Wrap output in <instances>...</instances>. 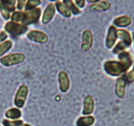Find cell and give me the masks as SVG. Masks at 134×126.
Returning a JSON list of instances; mask_svg holds the SVG:
<instances>
[{
    "label": "cell",
    "mask_w": 134,
    "mask_h": 126,
    "mask_svg": "<svg viewBox=\"0 0 134 126\" xmlns=\"http://www.w3.org/2000/svg\"><path fill=\"white\" fill-rule=\"evenodd\" d=\"M119 61H109L104 64V68L107 74L113 76H120L131 67L133 58L131 54L124 51L118 55Z\"/></svg>",
    "instance_id": "6da1fadb"
},
{
    "label": "cell",
    "mask_w": 134,
    "mask_h": 126,
    "mask_svg": "<svg viewBox=\"0 0 134 126\" xmlns=\"http://www.w3.org/2000/svg\"><path fill=\"white\" fill-rule=\"evenodd\" d=\"M41 14V9L40 8H36L32 10L27 11L25 12H15L12 14V20L14 22L21 21L24 25L31 24L38 21Z\"/></svg>",
    "instance_id": "7a4b0ae2"
},
{
    "label": "cell",
    "mask_w": 134,
    "mask_h": 126,
    "mask_svg": "<svg viewBox=\"0 0 134 126\" xmlns=\"http://www.w3.org/2000/svg\"><path fill=\"white\" fill-rule=\"evenodd\" d=\"M5 30L13 36H17L25 33L27 31V28L24 24H20L14 21H9L5 26Z\"/></svg>",
    "instance_id": "3957f363"
},
{
    "label": "cell",
    "mask_w": 134,
    "mask_h": 126,
    "mask_svg": "<svg viewBox=\"0 0 134 126\" xmlns=\"http://www.w3.org/2000/svg\"><path fill=\"white\" fill-rule=\"evenodd\" d=\"M25 60V56L23 54L15 53L12 54L7 55L0 59V62L2 64L5 66L9 67V66L15 65L23 62Z\"/></svg>",
    "instance_id": "277c9868"
},
{
    "label": "cell",
    "mask_w": 134,
    "mask_h": 126,
    "mask_svg": "<svg viewBox=\"0 0 134 126\" xmlns=\"http://www.w3.org/2000/svg\"><path fill=\"white\" fill-rule=\"evenodd\" d=\"M28 93V89L26 85H22L19 88L15 97V104L18 107H22L26 101V97Z\"/></svg>",
    "instance_id": "5b68a950"
},
{
    "label": "cell",
    "mask_w": 134,
    "mask_h": 126,
    "mask_svg": "<svg viewBox=\"0 0 134 126\" xmlns=\"http://www.w3.org/2000/svg\"><path fill=\"white\" fill-rule=\"evenodd\" d=\"M28 39L38 43H46L48 41V36L44 32L38 30H32L27 34Z\"/></svg>",
    "instance_id": "8992f818"
},
{
    "label": "cell",
    "mask_w": 134,
    "mask_h": 126,
    "mask_svg": "<svg viewBox=\"0 0 134 126\" xmlns=\"http://www.w3.org/2000/svg\"><path fill=\"white\" fill-rule=\"evenodd\" d=\"M93 33L89 30H87L82 34V43L81 48L84 51H87L93 45Z\"/></svg>",
    "instance_id": "52a82bcc"
},
{
    "label": "cell",
    "mask_w": 134,
    "mask_h": 126,
    "mask_svg": "<svg viewBox=\"0 0 134 126\" xmlns=\"http://www.w3.org/2000/svg\"><path fill=\"white\" fill-rule=\"evenodd\" d=\"M127 81L125 76H122L117 79L115 85V93L119 98H124L125 95Z\"/></svg>",
    "instance_id": "ba28073f"
},
{
    "label": "cell",
    "mask_w": 134,
    "mask_h": 126,
    "mask_svg": "<svg viewBox=\"0 0 134 126\" xmlns=\"http://www.w3.org/2000/svg\"><path fill=\"white\" fill-rule=\"evenodd\" d=\"M117 30L113 26H110L106 39V46L108 48H111L115 45L117 39Z\"/></svg>",
    "instance_id": "9c48e42d"
},
{
    "label": "cell",
    "mask_w": 134,
    "mask_h": 126,
    "mask_svg": "<svg viewBox=\"0 0 134 126\" xmlns=\"http://www.w3.org/2000/svg\"><path fill=\"white\" fill-rule=\"evenodd\" d=\"M58 80H59L60 89L61 91L65 93L69 90L70 87V81L67 73L64 71L60 72L58 75Z\"/></svg>",
    "instance_id": "30bf717a"
},
{
    "label": "cell",
    "mask_w": 134,
    "mask_h": 126,
    "mask_svg": "<svg viewBox=\"0 0 134 126\" xmlns=\"http://www.w3.org/2000/svg\"><path fill=\"white\" fill-rule=\"evenodd\" d=\"M117 38L121 39V42L126 45L127 47H130L132 43V37L130 32L126 30H118L117 32Z\"/></svg>",
    "instance_id": "8fae6325"
},
{
    "label": "cell",
    "mask_w": 134,
    "mask_h": 126,
    "mask_svg": "<svg viewBox=\"0 0 134 126\" xmlns=\"http://www.w3.org/2000/svg\"><path fill=\"white\" fill-rule=\"evenodd\" d=\"M94 99L91 95H88L85 97L84 101V109L82 113L85 115H88L93 113L94 110Z\"/></svg>",
    "instance_id": "7c38bea8"
},
{
    "label": "cell",
    "mask_w": 134,
    "mask_h": 126,
    "mask_svg": "<svg viewBox=\"0 0 134 126\" xmlns=\"http://www.w3.org/2000/svg\"><path fill=\"white\" fill-rule=\"evenodd\" d=\"M55 14V7L53 3H49L47 8L44 11L42 17V22L47 24L52 20Z\"/></svg>",
    "instance_id": "4fadbf2b"
},
{
    "label": "cell",
    "mask_w": 134,
    "mask_h": 126,
    "mask_svg": "<svg viewBox=\"0 0 134 126\" xmlns=\"http://www.w3.org/2000/svg\"><path fill=\"white\" fill-rule=\"evenodd\" d=\"M132 22V19L129 15H122L115 19L113 24L119 28H125L130 26Z\"/></svg>",
    "instance_id": "5bb4252c"
},
{
    "label": "cell",
    "mask_w": 134,
    "mask_h": 126,
    "mask_svg": "<svg viewBox=\"0 0 134 126\" xmlns=\"http://www.w3.org/2000/svg\"><path fill=\"white\" fill-rule=\"evenodd\" d=\"M111 8V3L108 1H99L95 3H93L90 6V9L92 11H97V12H102V11H107Z\"/></svg>",
    "instance_id": "9a60e30c"
},
{
    "label": "cell",
    "mask_w": 134,
    "mask_h": 126,
    "mask_svg": "<svg viewBox=\"0 0 134 126\" xmlns=\"http://www.w3.org/2000/svg\"><path fill=\"white\" fill-rule=\"evenodd\" d=\"M56 6H57L58 11L62 15H64L66 18H70L71 16V12L70 9L66 6V5L63 2H56Z\"/></svg>",
    "instance_id": "2e32d148"
},
{
    "label": "cell",
    "mask_w": 134,
    "mask_h": 126,
    "mask_svg": "<svg viewBox=\"0 0 134 126\" xmlns=\"http://www.w3.org/2000/svg\"><path fill=\"white\" fill-rule=\"evenodd\" d=\"M94 122V118L92 116L81 117L76 122L77 126H91Z\"/></svg>",
    "instance_id": "e0dca14e"
},
{
    "label": "cell",
    "mask_w": 134,
    "mask_h": 126,
    "mask_svg": "<svg viewBox=\"0 0 134 126\" xmlns=\"http://www.w3.org/2000/svg\"><path fill=\"white\" fill-rule=\"evenodd\" d=\"M5 116L8 118L13 119H18L21 116V111L16 108H12L8 110L5 113Z\"/></svg>",
    "instance_id": "ac0fdd59"
},
{
    "label": "cell",
    "mask_w": 134,
    "mask_h": 126,
    "mask_svg": "<svg viewBox=\"0 0 134 126\" xmlns=\"http://www.w3.org/2000/svg\"><path fill=\"white\" fill-rule=\"evenodd\" d=\"M63 2L66 5V6L70 9V12H72L74 14H78L81 12V11L78 9L77 7L76 6V5L74 4V2L72 1L66 0V1H63Z\"/></svg>",
    "instance_id": "d6986e66"
},
{
    "label": "cell",
    "mask_w": 134,
    "mask_h": 126,
    "mask_svg": "<svg viewBox=\"0 0 134 126\" xmlns=\"http://www.w3.org/2000/svg\"><path fill=\"white\" fill-rule=\"evenodd\" d=\"M0 12H1L2 15H3V17L5 19V20H8V19L9 18L11 11L9 10V8H7V7L3 4L2 1L0 2Z\"/></svg>",
    "instance_id": "ffe728a7"
},
{
    "label": "cell",
    "mask_w": 134,
    "mask_h": 126,
    "mask_svg": "<svg viewBox=\"0 0 134 126\" xmlns=\"http://www.w3.org/2000/svg\"><path fill=\"white\" fill-rule=\"evenodd\" d=\"M12 42L10 40H8L3 42L0 45V56L3 55L12 48Z\"/></svg>",
    "instance_id": "44dd1931"
},
{
    "label": "cell",
    "mask_w": 134,
    "mask_h": 126,
    "mask_svg": "<svg viewBox=\"0 0 134 126\" xmlns=\"http://www.w3.org/2000/svg\"><path fill=\"white\" fill-rule=\"evenodd\" d=\"M41 2L39 0H30V1H27V3L26 5V10L30 11L32 10L36 6H38V5H40Z\"/></svg>",
    "instance_id": "7402d4cb"
},
{
    "label": "cell",
    "mask_w": 134,
    "mask_h": 126,
    "mask_svg": "<svg viewBox=\"0 0 134 126\" xmlns=\"http://www.w3.org/2000/svg\"><path fill=\"white\" fill-rule=\"evenodd\" d=\"M127 48V47L126 46V45H125V44H124L121 41H120L117 43V45L115 46V47L114 49H113V52L114 54H119L121 53V52L125 51V50Z\"/></svg>",
    "instance_id": "603a6c76"
},
{
    "label": "cell",
    "mask_w": 134,
    "mask_h": 126,
    "mask_svg": "<svg viewBox=\"0 0 134 126\" xmlns=\"http://www.w3.org/2000/svg\"><path fill=\"white\" fill-rule=\"evenodd\" d=\"M125 78V80L129 83H131L134 82V65L132 69L130 71L128 72L127 74L124 75Z\"/></svg>",
    "instance_id": "cb8c5ba5"
},
{
    "label": "cell",
    "mask_w": 134,
    "mask_h": 126,
    "mask_svg": "<svg viewBox=\"0 0 134 126\" xmlns=\"http://www.w3.org/2000/svg\"><path fill=\"white\" fill-rule=\"evenodd\" d=\"M3 124L4 125V126H20L22 124V121L18 120V121L11 122V121L5 119L3 121Z\"/></svg>",
    "instance_id": "d4e9b609"
},
{
    "label": "cell",
    "mask_w": 134,
    "mask_h": 126,
    "mask_svg": "<svg viewBox=\"0 0 134 126\" xmlns=\"http://www.w3.org/2000/svg\"><path fill=\"white\" fill-rule=\"evenodd\" d=\"M2 2L3 3V4L6 7H8L9 9H10L11 12L14 10L15 9V7H14V4H15V1H2Z\"/></svg>",
    "instance_id": "484cf974"
},
{
    "label": "cell",
    "mask_w": 134,
    "mask_h": 126,
    "mask_svg": "<svg viewBox=\"0 0 134 126\" xmlns=\"http://www.w3.org/2000/svg\"><path fill=\"white\" fill-rule=\"evenodd\" d=\"M26 2V1H18V9L19 10H21L23 9Z\"/></svg>",
    "instance_id": "4316f807"
},
{
    "label": "cell",
    "mask_w": 134,
    "mask_h": 126,
    "mask_svg": "<svg viewBox=\"0 0 134 126\" xmlns=\"http://www.w3.org/2000/svg\"><path fill=\"white\" fill-rule=\"evenodd\" d=\"M8 37L7 36V34L5 32H2L0 33V42L2 41H3L4 40H5Z\"/></svg>",
    "instance_id": "83f0119b"
},
{
    "label": "cell",
    "mask_w": 134,
    "mask_h": 126,
    "mask_svg": "<svg viewBox=\"0 0 134 126\" xmlns=\"http://www.w3.org/2000/svg\"><path fill=\"white\" fill-rule=\"evenodd\" d=\"M75 3H76V6H78L80 8H83L85 6V1H75Z\"/></svg>",
    "instance_id": "f1b7e54d"
},
{
    "label": "cell",
    "mask_w": 134,
    "mask_h": 126,
    "mask_svg": "<svg viewBox=\"0 0 134 126\" xmlns=\"http://www.w3.org/2000/svg\"><path fill=\"white\" fill-rule=\"evenodd\" d=\"M132 40L133 41V44H134V32H133L132 33Z\"/></svg>",
    "instance_id": "f546056e"
},
{
    "label": "cell",
    "mask_w": 134,
    "mask_h": 126,
    "mask_svg": "<svg viewBox=\"0 0 134 126\" xmlns=\"http://www.w3.org/2000/svg\"><path fill=\"white\" fill-rule=\"evenodd\" d=\"M20 126H30V125L28 124H21Z\"/></svg>",
    "instance_id": "4dcf8cb0"
}]
</instances>
